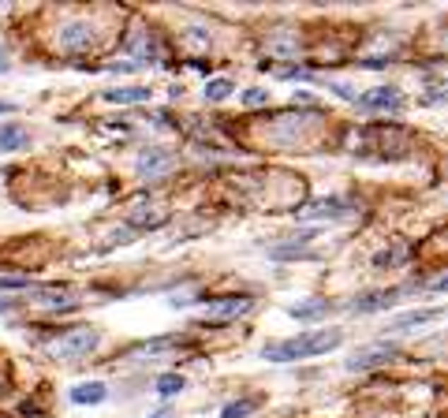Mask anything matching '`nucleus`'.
Instances as JSON below:
<instances>
[{
  "label": "nucleus",
  "mask_w": 448,
  "mask_h": 418,
  "mask_svg": "<svg viewBox=\"0 0 448 418\" xmlns=\"http://www.w3.org/2000/svg\"><path fill=\"white\" fill-rule=\"evenodd\" d=\"M299 217H325V220L344 217V202H340V198H322V202H310V205L302 209Z\"/></svg>",
  "instance_id": "obj_12"
},
{
  "label": "nucleus",
  "mask_w": 448,
  "mask_h": 418,
  "mask_svg": "<svg viewBox=\"0 0 448 418\" xmlns=\"http://www.w3.org/2000/svg\"><path fill=\"white\" fill-rule=\"evenodd\" d=\"M441 310H411V314H400L396 321H392V333H403V329H415V325H426L433 321Z\"/></svg>",
  "instance_id": "obj_13"
},
{
  "label": "nucleus",
  "mask_w": 448,
  "mask_h": 418,
  "mask_svg": "<svg viewBox=\"0 0 448 418\" xmlns=\"http://www.w3.org/2000/svg\"><path fill=\"white\" fill-rule=\"evenodd\" d=\"M407 292H411V287H385V292H366V295L355 299V310H359V314L385 310V306H392V299H403Z\"/></svg>",
  "instance_id": "obj_5"
},
{
  "label": "nucleus",
  "mask_w": 448,
  "mask_h": 418,
  "mask_svg": "<svg viewBox=\"0 0 448 418\" xmlns=\"http://www.w3.org/2000/svg\"><path fill=\"white\" fill-rule=\"evenodd\" d=\"M26 146H30V135H26L23 127H16V124H4V127H0V150L16 153V150H26Z\"/></svg>",
  "instance_id": "obj_11"
},
{
  "label": "nucleus",
  "mask_w": 448,
  "mask_h": 418,
  "mask_svg": "<svg viewBox=\"0 0 448 418\" xmlns=\"http://www.w3.org/2000/svg\"><path fill=\"white\" fill-rule=\"evenodd\" d=\"M168 168H172V157L161 153V150H146V153L138 157L135 172H138V176H146V179H157V176H165Z\"/></svg>",
  "instance_id": "obj_7"
},
{
  "label": "nucleus",
  "mask_w": 448,
  "mask_h": 418,
  "mask_svg": "<svg viewBox=\"0 0 448 418\" xmlns=\"http://www.w3.org/2000/svg\"><path fill=\"white\" fill-rule=\"evenodd\" d=\"M250 411H254V400H232V403H224L220 418H243V414H250Z\"/></svg>",
  "instance_id": "obj_16"
},
{
  "label": "nucleus",
  "mask_w": 448,
  "mask_h": 418,
  "mask_svg": "<svg viewBox=\"0 0 448 418\" xmlns=\"http://www.w3.org/2000/svg\"><path fill=\"white\" fill-rule=\"evenodd\" d=\"M105 101H112V104H142V101H150V86H116V90H105Z\"/></svg>",
  "instance_id": "obj_8"
},
{
  "label": "nucleus",
  "mask_w": 448,
  "mask_h": 418,
  "mask_svg": "<svg viewBox=\"0 0 448 418\" xmlns=\"http://www.w3.org/2000/svg\"><path fill=\"white\" fill-rule=\"evenodd\" d=\"M433 292H448V277H441L437 284H433Z\"/></svg>",
  "instance_id": "obj_21"
},
{
  "label": "nucleus",
  "mask_w": 448,
  "mask_h": 418,
  "mask_svg": "<svg viewBox=\"0 0 448 418\" xmlns=\"http://www.w3.org/2000/svg\"><path fill=\"white\" fill-rule=\"evenodd\" d=\"M105 396H109V388H105L101 381H86V385H75L71 403H83V407H90V403H105Z\"/></svg>",
  "instance_id": "obj_10"
},
{
  "label": "nucleus",
  "mask_w": 448,
  "mask_h": 418,
  "mask_svg": "<svg viewBox=\"0 0 448 418\" xmlns=\"http://www.w3.org/2000/svg\"><path fill=\"white\" fill-rule=\"evenodd\" d=\"M400 347L396 344H370L362 351H355V355L348 359V370H370V366H385L389 359H396Z\"/></svg>",
  "instance_id": "obj_3"
},
{
  "label": "nucleus",
  "mask_w": 448,
  "mask_h": 418,
  "mask_svg": "<svg viewBox=\"0 0 448 418\" xmlns=\"http://www.w3.org/2000/svg\"><path fill=\"white\" fill-rule=\"evenodd\" d=\"M4 112H11V104H8V101H0V116H4Z\"/></svg>",
  "instance_id": "obj_22"
},
{
  "label": "nucleus",
  "mask_w": 448,
  "mask_h": 418,
  "mask_svg": "<svg viewBox=\"0 0 448 418\" xmlns=\"http://www.w3.org/2000/svg\"><path fill=\"white\" fill-rule=\"evenodd\" d=\"M183 385H187V381H183L179 374H161V377H157V392H161V396H176Z\"/></svg>",
  "instance_id": "obj_15"
},
{
  "label": "nucleus",
  "mask_w": 448,
  "mask_h": 418,
  "mask_svg": "<svg viewBox=\"0 0 448 418\" xmlns=\"http://www.w3.org/2000/svg\"><path fill=\"white\" fill-rule=\"evenodd\" d=\"M98 344H101V336L94 329H68L57 340H49L45 355L57 359V362H78V359H86L90 351H98Z\"/></svg>",
  "instance_id": "obj_2"
},
{
  "label": "nucleus",
  "mask_w": 448,
  "mask_h": 418,
  "mask_svg": "<svg viewBox=\"0 0 448 418\" xmlns=\"http://www.w3.org/2000/svg\"><path fill=\"white\" fill-rule=\"evenodd\" d=\"M243 104H250V109H254V104H266V90H247Z\"/></svg>",
  "instance_id": "obj_18"
},
{
  "label": "nucleus",
  "mask_w": 448,
  "mask_h": 418,
  "mask_svg": "<svg viewBox=\"0 0 448 418\" xmlns=\"http://www.w3.org/2000/svg\"><path fill=\"white\" fill-rule=\"evenodd\" d=\"M329 310H333L329 303H314V306H292L288 314H292V318H299V321H310V318H325Z\"/></svg>",
  "instance_id": "obj_14"
},
{
  "label": "nucleus",
  "mask_w": 448,
  "mask_h": 418,
  "mask_svg": "<svg viewBox=\"0 0 448 418\" xmlns=\"http://www.w3.org/2000/svg\"><path fill=\"white\" fill-rule=\"evenodd\" d=\"M359 104L366 112H396L403 104V94L396 86H377V90H370V94H362Z\"/></svg>",
  "instance_id": "obj_4"
},
{
  "label": "nucleus",
  "mask_w": 448,
  "mask_h": 418,
  "mask_svg": "<svg viewBox=\"0 0 448 418\" xmlns=\"http://www.w3.org/2000/svg\"><path fill=\"white\" fill-rule=\"evenodd\" d=\"M64 49L75 52V56H83V52L90 49V26H86V23L64 26Z\"/></svg>",
  "instance_id": "obj_9"
},
{
  "label": "nucleus",
  "mask_w": 448,
  "mask_h": 418,
  "mask_svg": "<svg viewBox=\"0 0 448 418\" xmlns=\"http://www.w3.org/2000/svg\"><path fill=\"white\" fill-rule=\"evenodd\" d=\"M250 310V299L243 295H235V299H213L209 303V321H232V318H240V314Z\"/></svg>",
  "instance_id": "obj_6"
},
{
  "label": "nucleus",
  "mask_w": 448,
  "mask_h": 418,
  "mask_svg": "<svg viewBox=\"0 0 448 418\" xmlns=\"http://www.w3.org/2000/svg\"><path fill=\"white\" fill-rule=\"evenodd\" d=\"M150 418H176V414H172V411H168V407H161V411H153Z\"/></svg>",
  "instance_id": "obj_20"
},
{
  "label": "nucleus",
  "mask_w": 448,
  "mask_h": 418,
  "mask_svg": "<svg viewBox=\"0 0 448 418\" xmlns=\"http://www.w3.org/2000/svg\"><path fill=\"white\" fill-rule=\"evenodd\" d=\"M8 71V52H4V45H0V75Z\"/></svg>",
  "instance_id": "obj_19"
},
{
  "label": "nucleus",
  "mask_w": 448,
  "mask_h": 418,
  "mask_svg": "<svg viewBox=\"0 0 448 418\" xmlns=\"http://www.w3.org/2000/svg\"><path fill=\"white\" fill-rule=\"evenodd\" d=\"M340 336L336 329H318V333H307V336H295V340H281V344H266L261 347V359L266 362H295V359H307V355H329V351L340 347Z\"/></svg>",
  "instance_id": "obj_1"
},
{
  "label": "nucleus",
  "mask_w": 448,
  "mask_h": 418,
  "mask_svg": "<svg viewBox=\"0 0 448 418\" xmlns=\"http://www.w3.org/2000/svg\"><path fill=\"white\" fill-rule=\"evenodd\" d=\"M4 176H8V168H0V179H4Z\"/></svg>",
  "instance_id": "obj_23"
},
{
  "label": "nucleus",
  "mask_w": 448,
  "mask_h": 418,
  "mask_svg": "<svg viewBox=\"0 0 448 418\" xmlns=\"http://www.w3.org/2000/svg\"><path fill=\"white\" fill-rule=\"evenodd\" d=\"M232 90H235V86H232V78H213V83H209V86H206V97H213V101H220V97H228V94H232Z\"/></svg>",
  "instance_id": "obj_17"
}]
</instances>
